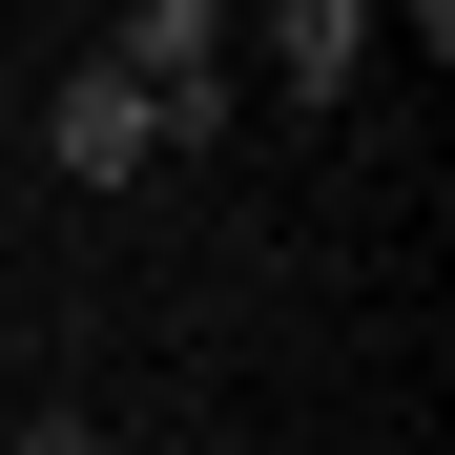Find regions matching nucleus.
I'll return each instance as SVG.
<instances>
[{
  "label": "nucleus",
  "mask_w": 455,
  "mask_h": 455,
  "mask_svg": "<svg viewBox=\"0 0 455 455\" xmlns=\"http://www.w3.org/2000/svg\"><path fill=\"white\" fill-rule=\"evenodd\" d=\"M0 455H104V414H84V394H42V414L0 435Z\"/></svg>",
  "instance_id": "3"
},
{
  "label": "nucleus",
  "mask_w": 455,
  "mask_h": 455,
  "mask_svg": "<svg viewBox=\"0 0 455 455\" xmlns=\"http://www.w3.org/2000/svg\"><path fill=\"white\" fill-rule=\"evenodd\" d=\"M269 84L290 104H352L372 84V21H352V0H290V21H269Z\"/></svg>",
  "instance_id": "2"
},
{
  "label": "nucleus",
  "mask_w": 455,
  "mask_h": 455,
  "mask_svg": "<svg viewBox=\"0 0 455 455\" xmlns=\"http://www.w3.org/2000/svg\"><path fill=\"white\" fill-rule=\"evenodd\" d=\"M42 166H62V187H145L166 145H145V104L104 84V62H62V84H42Z\"/></svg>",
  "instance_id": "1"
}]
</instances>
